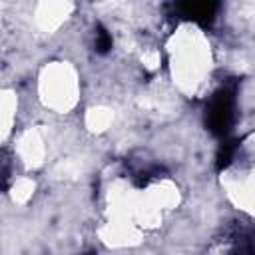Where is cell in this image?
Segmentation results:
<instances>
[{
	"mask_svg": "<svg viewBox=\"0 0 255 255\" xmlns=\"http://www.w3.org/2000/svg\"><path fill=\"white\" fill-rule=\"evenodd\" d=\"M219 8V0H177V10L183 18L197 24H211Z\"/></svg>",
	"mask_w": 255,
	"mask_h": 255,
	"instance_id": "7a4b0ae2",
	"label": "cell"
},
{
	"mask_svg": "<svg viewBox=\"0 0 255 255\" xmlns=\"http://www.w3.org/2000/svg\"><path fill=\"white\" fill-rule=\"evenodd\" d=\"M235 149H237V141H225L219 149V155H217V167H227L235 155Z\"/></svg>",
	"mask_w": 255,
	"mask_h": 255,
	"instance_id": "3957f363",
	"label": "cell"
},
{
	"mask_svg": "<svg viewBox=\"0 0 255 255\" xmlns=\"http://www.w3.org/2000/svg\"><path fill=\"white\" fill-rule=\"evenodd\" d=\"M233 104H235L233 92H229V90L217 92L215 98L211 100V104L207 108L205 122L215 135H225L229 131L231 122H233Z\"/></svg>",
	"mask_w": 255,
	"mask_h": 255,
	"instance_id": "6da1fadb",
	"label": "cell"
},
{
	"mask_svg": "<svg viewBox=\"0 0 255 255\" xmlns=\"http://www.w3.org/2000/svg\"><path fill=\"white\" fill-rule=\"evenodd\" d=\"M96 48H98V52H102V54H106V52L112 48V36H110L104 28H100L98 34H96Z\"/></svg>",
	"mask_w": 255,
	"mask_h": 255,
	"instance_id": "5b68a950",
	"label": "cell"
},
{
	"mask_svg": "<svg viewBox=\"0 0 255 255\" xmlns=\"http://www.w3.org/2000/svg\"><path fill=\"white\" fill-rule=\"evenodd\" d=\"M10 173H12L10 157H8L4 151H0V189H6V187H8Z\"/></svg>",
	"mask_w": 255,
	"mask_h": 255,
	"instance_id": "277c9868",
	"label": "cell"
}]
</instances>
